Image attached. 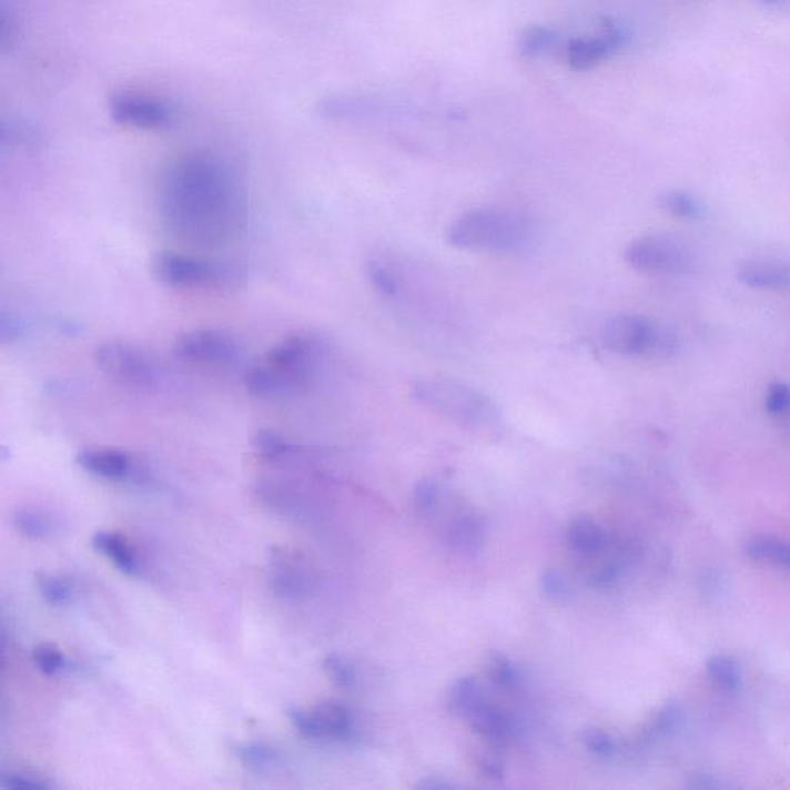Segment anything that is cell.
<instances>
[{
	"mask_svg": "<svg viewBox=\"0 0 790 790\" xmlns=\"http://www.w3.org/2000/svg\"><path fill=\"white\" fill-rule=\"evenodd\" d=\"M160 215L176 239L209 247L235 235L243 223L244 207L227 165L211 155L193 153L165 172Z\"/></svg>",
	"mask_w": 790,
	"mask_h": 790,
	"instance_id": "cell-1",
	"label": "cell"
},
{
	"mask_svg": "<svg viewBox=\"0 0 790 790\" xmlns=\"http://www.w3.org/2000/svg\"><path fill=\"white\" fill-rule=\"evenodd\" d=\"M531 236V223L524 215L494 207L465 212L454 220L446 231L449 246L489 254H513L523 251Z\"/></svg>",
	"mask_w": 790,
	"mask_h": 790,
	"instance_id": "cell-2",
	"label": "cell"
},
{
	"mask_svg": "<svg viewBox=\"0 0 790 790\" xmlns=\"http://www.w3.org/2000/svg\"><path fill=\"white\" fill-rule=\"evenodd\" d=\"M418 405L466 428H487L499 422V409L487 394L464 382L426 377L411 386Z\"/></svg>",
	"mask_w": 790,
	"mask_h": 790,
	"instance_id": "cell-3",
	"label": "cell"
},
{
	"mask_svg": "<svg viewBox=\"0 0 790 790\" xmlns=\"http://www.w3.org/2000/svg\"><path fill=\"white\" fill-rule=\"evenodd\" d=\"M602 338L608 351L622 357L666 358L678 347L673 331L638 314H619L608 320Z\"/></svg>",
	"mask_w": 790,
	"mask_h": 790,
	"instance_id": "cell-4",
	"label": "cell"
},
{
	"mask_svg": "<svg viewBox=\"0 0 790 790\" xmlns=\"http://www.w3.org/2000/svg\"><path fill=\"white\" fill-rule=\"evenodd\" d=\"M322 346L310 334H292L267 351L264 365L274 375L280 391L306 388L317 373Z\"/></svg>",
	"mask_w": 790,
	"mask_h": 790,
	"instance_id": "cell-5",
	"label": "cell"
},
{
	"mask_svg": "<svg viewBox=\"0 0 790 790\" xmlns=\"http://www.w3.org/2000/svg\"><path fill=\"white\" fill-rule=\"evenodd\" d=\"M624 259L634 271L647 275H689L697 266L695 255L685 243L658 233L631 241Z\"/></svg>",
	"mask_w": 790,
	"mask_h": 790,
	"instance_id": "cell-6",
	"label": "cell"
},
{
	"mask_svg": "<svg viewBox=\"0 0 790 790\" xmlns=\"http://www.w3.org/2000/svg\"><path fill=\"white\" fill-rule=\"evenodd\" d=\"M153 275L176 290L223 287L232 278L223 264L176 252H160L152 262Z\"/></svg>",
	"mask_w": 790,
	"mask_h": 790,
	"instance_id": "cell-7",
	"label": "cell"
},
{
	"mask_svg": "<svg viewBox=\"0 0 790 790\" xmlns=\"http://www.w3.org/2000/svg\"><path fill=\"white\" fill-rule=\"evenodd\" d=\"M94 363L107 377L129 388H152L158 381L156 363L145 351L130 343L107 342L98 346Z\"/></svg>",
	"mask_w": 790,
	"mask_h": 790,
	"instance_id": "cell-8",
	"label": "cell"
},
{
	"mask_svg": "<svg viewBox=\"0 0 790 790\" xmlns=\"http://www.w3.org/2000/svg\"><path fill=\"white\" fill-rule=\"evenodd\" d=\"M110 118L117 124L141 130L172 128L176 112L168 101L142 93H117L109 99Z\"/></svg>",
	"mask_w": 790,
	"mask_h": 790,
	"instance_id": "cell-9",
	"label": "cell"
},
{
	"mask_svg": "<svg viewBox=\"0 0 790 790\" xmlns=\"http://www.w3.org/2000/svg\"><path fill=\"white\" fill-rule=\"evenodd\" d=\"M178 361L192 365H227L239 355V345L226 332L195 330L176 338L172 350Z\"/></svg>",
	"mask_w": 790,
	"mask_h": 790,
	"instance_id": "cell-10",
	"label": "cell"
},
{
	"mask_svg": "<svg viewBox=\"0 0 790 790\" xmlns=\"http://www.w3.org/2000/svg\"><path fill=\"white\" fill-rule=\"evenodd\" d=\"M291 721L306 738L345 740L353 732V715L338 702H323L312 710H292Z\"/></svg>",
	"mask_w": 790,
	"mask_h": 790,
	"instance_id": "cell-11",
	"label": "cell"
},
{
	"mask_svg": "<svg viewBox=\"0 0 790 790\" xmlns=\"http://www.w3.org/2000/svg\"><path fill=\"white\" fill-rule=\"evenodd\" d=\"M621 31L614 26L604 27L590 39H575L567 47V64L576 71H586L606 61L621 47Z\"/></svg>",
	"mask_w": 790,
	"mask_h": 790,
	"instance_id": "cell-12",
	"label": "cell"
},
{
	"mask_svg": "<svg viewBox=\"0 0 790 790\" xmlns=\"http://www.w3.org/2000/svg\"><path fill=\"white\" fill-rule=\"evenodd\" d=\"M738 282L761 291H790V264L776 260H749L737 269Z\"/></svg>",
	"mask_w": 790,
	"mask_h": 790,
	"instance_id": "cell-13",
	"label": "cell"
},
{
	"mask_svg": "<svg viewBox=\"0 0 790 790\" xmlns=\"http://www.w3.org/2000/svg\"><path fill=\"white\" fill-rule=\"evenodd\" d=\"M77 462L87 473L110 480L125 479L134 468L130 454L112 448L82 449L77 456Z\"/></svg>",
	"mask_w": 790,
	"mask_h": 790,
	"instance_id": "cell-14",
	"label": "cell"
},
{
	"mask_svg": "<svg viewBox=\"0 0 790 790\" xmlns=\"http://www.w3.org/2000/svg\"><path fill=\"white\" fill-rule=\"evenodd\" d=\"M271 587L284 598H302L311 591L312 580L303 565L283 551L272 558Z\"/></svg>",
	"mask_w": 790,
	"mask_h": 790,
	"instance_id": "cell-15",
	"label": "cell"
},
{
	"mask_svg": "<svg viewBox=\"0 0 790 790\" xmlns=\"http://www.w3.org/2000/svg\"><path fill=\"white\" fill-rule=\"evenodd\" d=\"M375 112L377 102L354 94H332L322 99L318 104V113L332 121L365 120Z\"/></svg>",
	"mask_w": 790,
	"mask_h": 790,
	"instance_id": "cell-16",
	"label": "cell"
},
{
	"mask_svg": "<svg viewBox=\"0 0 790 790\" xmlns=\"http://www.w3.org/2000/svg\"><path fill=\"white\" fill-rule=\"evenodd\" d=\"M468 720L473 729L488 740L500 742L512 738L513 725L507 715L488 706L487 702L474 710Z\"/></svg>",
	"mask_w": 790,
	"mask_h": 790,
	"instance_id": "cell-17",
	"label": "cell"
},
{
	"mask_svg": "<svg viewBox=\"0 0 790 790\" xmlns=\"http://www.w3.org/2000/svg\"><path fill=\"white\" fill-rule=\"evenodd\" d=\"M93 547L112 560L121 571L133 575L138 570L136 555L132 547L118 533L99 531L93 537Z\"/></svg>",
	"mask_w": 790,
	"mask_h": 790,
	"instance_id": "cell-18",
	"label": "cell"
},
{
	"mask_svg": "<svg viewBox=\"0 0 790 790\" xmlns=\"http://www.w3.org/2000/svg\"><path fill=\"white\" fill-rule=\"evenodd\" d=\"M745 553L757 563L776 565L790 571V544L776 537H752L746 540Z\"/></svg>",
	"mask_w": 790,
	"mask_h": 790,
	"instance_id": "cell-19",
	"label": "cell"
},
{
	"mask_svg": "<svg viewBox=\"0 0 790 790\" xmlns=\"http://www.w3.org/2000/svg\"><path fill=\"white\" fill-rule=\"evenodd\" d=\"M568 543L583 555H595L606 545V535L590 517L580 516L573 519L568 528Z\"/></svg>",
	"mask_w": 790,
	"mask_h": 790,
	"instance_id": "cell-20",
	"label": "cell"
},
{
	"mask_svg": "<svg viewBox=\"0 0 790 790\" xmlns=\"http://www.w3.org/2000/svg\"><path fill=\"white\" fill-rule=\"evenodd\" d=\"M559 36L544 26H533L523 30L517 38V51L525 59L543 58L558 47Z\"/></svg>",
	"mask_w": 790,
	"mask_h": 790,
	"instance_id": "cell-21",
	"label": "cell"
},
{
	"mask_svg": "<svg viewBox=\"0 0 790 790\" xmlns=\"http://www.w3.org/2000/svg\"><path fill=\"white\" fill-rule=\"evenodd\" d=\"M485 531L487 528L484 520L476 516H465L449 529L448 543L454 550L474 553L484 545Z\"/></svg>",
	"mask_w": 790,
	"mask_h": 790,
	"instance_id": "cell-22",
	"label": "cell"
},
{
	"mask_svg": "<svg viewBox=\"0 0 790 790\" xmlns=\"http://www.w3.org/2000/svg\"><path fill=\"white\" fill-rule=\"evenodd\" d=\"M706 670L707 677L718 689L729 691V693L741 689L742 670L740 664L735 661L733 658L717 655V657H712L707 661Z\"/></svg>",
	"mask_w": 790,
	"mask_h": 790,
	"instance_id": "cell-23",
	"label": "cell"
},
{
	"mask_svg": "<svg viewBox=\"0 0 790 790\" xmlns=\"http://www.w3.org/2000/svg\"><path fill=\"white\" fill-rule=\"evenodd\" d=\"M659 207L675 219L695 220L702 215L701 201L682 191L664 192L658 198Z\"/></svg>",
	"mask_w": 790,
	"mask_h": 790,
	"instance_id": "cell-24",
	"label": "cell"
},
{
	"mask_svg": "<svg viewBox=\"0 0 790 790\" xmlns=\"http://www.w3.org/2000/svg\"><path fill=\"white\" fill-rule=\"evenodd\" d=\"M252 445H254L256 453L271 460L287 459V457L300 453L298 446L274 433V431H259L252 437Z\"/></svg>",
	"mask_w": 790,
	"mask_h": 790,
	"instance_id": "cell-25",
	"label": "cell"
},
{
	"mask_svg": "<svg viewBox=\"0 0 790 790\" xmlns=\"http://www.w3.org/2000/svg\"><path fill=\"white\" fill-rule=\"evenodd\" d=\"M454 712L469 717L474 710L479 709L485 702L479 682L473 678H464L453 687L449 698Z\"/></svg>",
	"mask_w": 790,
	"mask_h": 790,
	"instance_id": "cell-26",
	"label": "cell"
},
{
	"mask_svg": "<svg viewBox=\"0 0 790 790\" xmlns=\"http://www.w3.org/2000/svg\"><path fill=\"white\" fill-rule=\"evenodd\" d=\"M233 752L249 769L263 770L271 768L278 762L280 756L271 746L260 745V742H247V745H236Z\"/></svg>",
	"mask_w": 790,
	"mask_h": 790,
	"instance_id": "cell-27",
	"label": "cell"
},
{
	"mask_svg": "<svg viewBox=\"0 0 790 790\" xmlns=\"http://www.w3.org/2000/svg\"><path fill=\"white\" fill-rule=\"evenodd\" d=\"M244 386L249 394L259 398H271L282 394L278 383L266 365L251 367L244 375Z\"/></svg>",
	"mask_w": 790,
	"mask_h": 790,
	"instance_id": "cell-28",
	"label": "cell"
},
{
	"mask_svg": "<svg viewBox=\"0 0 790 790\" xmlns=\"http://www.w3.org/2000/svg\"><path fill=\"white\" fill-rule=\"evenodd\" d=\"M13 523L16 528H18L22 535L30 537V539H45L51 533L49 517L41 512H34V509H21V512H16Z\"/></svg>",
	"mask_w": 790,
	"mask_h": 790,
	"instance_id": "cell-29",
	"label": "cell"
},
{
	"mask_svg": "<svg viewBox=\"0 0 790 790\" xmlns=\"http://www.w3.org/2000/svg\"><path fill=\"white\" fill-rule=\"evenodd\" d=\"M366 275L378 294L394 296L398 291V280L391 269L378 262H369L366 266Z\"/></svg>",
	"mask_w": 790,
	"mask_h": 790,
	"instance_id": "cell-30",
	"label": "cell"
},
{
	"mask_svg": "<svg viewBox=\"0 0 790 790\" xmlns=\"http://www.w3.org/2000/svg\"><path fill=\"white\" fill-rule=\"evenodd\" d=\"M489 678L497 687L505 690H515L520 686L519 670L507 658L497 657L489 662Z\"/></svg>",
	"mask_w": 790,
	"mask_h": 790,
	"instance_id": "cell-31",
	"label": "cell"
},
{
	"mask_svg": "<svg viewBox=\"0 0 790 790\" xmlns=\"http://www.w3.org/2000/svg\"><path fill=\"white\" fill-rule=\"evenodd\" d=\"M38 586L41 595L51 606H64L71 598V590L65 580L54 576L39 575Z\"/></svg>",
	"mask_w": 790,
	"mask_h": 790,
	"instance_id": "cell-32",
	"label": "cell"
},
{
	"mask_svg": "<svg viewBox=\"0 0 790 790\" xmlns=\"http://www.w3.org/2000/svg\"><path fill=\"white\" fill-rule=\"evenodd\" d=\"M682 712L678 706L667 705L659 710L655 720L651 721L649 727V738L664 737V735H670L678 730V727L682 722Z\"/></svg>",
	"mask_w": 790,
	"mask_h": 790,
	"instance_id": "cell-33",
	"label": "cell"
},
{
	"mask_svg": "<svg viewBox=\"0 0 790 790\" xmlns=\"http://www.w3.org/2000/svg\"><path fill=\"white\" fill-rule=\"evenodd\" d=\"M33 661L36 667L47 677H53L59 673L65 666L64 655L51 646H41L34 650Z\"/></svg>",
	"mask_w": 790,
	"mask_h": 790,
	"instance_id": "cell-34",
	"label": "cell"
},
{
	"mask_svg": "<svg viewBox=\"0 0 790 790\" xmlns=\"http://www.w3.org/2000/svg\"><path fill=\"white\" fill-rule=\"evenodd\" d=\"M764 408L770 416H783L790 409V386L786 383H773L764 397Z\"/></svg>",
	"mask_w": 790,
	"mask_h": 790,
	"instance_id": "cell-35",
	"label": "cell"
},
{
	"mask_svg": "<svg viewBox=\"0 0 790 790\" xmlns=\"http://www.w3.org/2000/svg\"><path fill=\"white\" fill-rule=\"evenodd\" d=\"M584 742H586L587 749L595 753V756L602 758L615 756L616 745L614 738L608 737L602 730H587L586 735H584Z\"/></svg>",
	"mask_w": 790,
	"mask_h": 790,
	"instance_id": "cell-36",
	"label": "cell"
},
{
	"mask_svg": "<svg viewBox=\"0 0 790 790\" xmlns=\"http://www.w3.org/2000/svg\"><path fill=\"white\" fill-rule=\"evenodd\" d=\"M34 138V130L30 125L23 124V122L11 121L2 124L3 144L27 145L33 142Z\"/></svg>",
	"mask_w": 790,
	"mask_h": 790,
	"instance_id": "cell-37",
	"label": "cell"
},
{
	"mask_svg": "<svg viewBox=\"0 0 790 790\" xmlns=\"http://www.w3.org/2000/svg\"><path fill=\"white\" fill-rule=\"evenodd\" d=\"M437 494L436 482L431 479L418 482L416 489H414V507H416L417 512L429 513L436 505Z\"/></svg>",
	"mask_w": 790,
	"mask_h": 790,
	"instance_id": "cell-38",
	"label": "cell"
},
{
	"mask_svg": "<svg viewBox=\"0 0 790 790\" xmlns=\"http://www.w3.org/2000/svg\"><path fill=\"white\" fill-rule=\"evenodd\" d=\"M0 786L6 789L18 790H42L49 789L50 784L41 778L29 776V773H6L0 778Z\"/></svg>",
	"mask_w": 790,
	"mask_h": 790,
	"instance_id": "cell-39",
	"label": "cell"
},
{
	"mask_svg": "<svg viewBox=\"0 0 790 790\" xmlns=\"http://www.w3.org/2000/svg\"><path fill=\"white\" fill-rule=\"evenodd\" d=\"M325 669L332 681L340 687H351L354 685V671L351 669L350 664L345 659L334 657L325 659Z\"/></svg>",
	"mask_w": 790,
	"mask_h": 790,
	"instance_id": "cell-40",
	"label": "cell"
},
{
	"mask_svg": "<svg viewBox=\"0 0 790 790\" xmlns=\"http://www.w3.org/2000/svg\"><path fill=\"white\" fill-rule=\"evenodd\" d=\"M543 590L550 596L551 599H564L568 595L567 580L559 571L545 573L543 578Z\"/></svg>",
	"mask_w": 790,
	"mask_h": 790,
	"instance_id": "cell-41",
	"label": "cell"
},
{
	"mask_svg": "<svg viewBox=\"0 0 790 790\" xmlns=\"http://www.w3.org/2000/svg\"><path fill=\"white\" fill-rule=\"evenodd\" d=\"M16 39V22L8 16L7 7L0 8V49L3 51L13 45Z\"/></svg>",
	"mask_w": 790,
	"mask_h": 790,
	"instance_id": "cell-42",
	"label": "cell"
},
{
	"mask_svg": "<svg viewBox=\"0 0 790 790\" xmlns=\"http://www.w3.org/2000/svg\"><path fill=\"white\" fill-rule=\"evenodd\" d=\"M22 334L23 326L18 318L8 317L7 314L0 317V338L3 343L14 342V340L21 338Z\"/></svg>",
	"mask_w": 790,
	"mask_h": 790,
	"instance_id": "cell-43",
	"label": "cell"
},
{
	"mask_svg": "<svg viewBox=\"0 0 790 790\" xmlns=\"http://www.w3.org/2000/svg\"><path fill=\"white\" fill-rule=\"evenodd\" d=\"M691 788L697 789H725L726 784L717 780V777L701 776L695 778L690 783Z\"/></svg>",
	"mask_w": 790,
	"mask_h": 790,
	"instance_id": "cell-44",
	"label": "cell"
},
{
	"mask_svg": "<svg viewBox=\"0 0 790 790\" xmlns=\"http://www.w3.org/2000/svg\"><path fill=\"white\" fill-rule=\"evenodd\" d=\"M760 2L768 8H781L788 6L790 0H760Z\"/></svg>",
	"mask_w": 790,
	"mask_h": 790,
	"instance_id": "cell-45",
	"label": "cell"
}]
</instances>
